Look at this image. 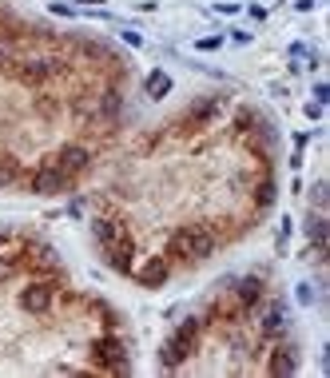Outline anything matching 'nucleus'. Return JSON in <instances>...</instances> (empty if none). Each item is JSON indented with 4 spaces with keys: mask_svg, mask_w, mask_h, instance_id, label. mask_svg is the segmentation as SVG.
I'll return each instance as SVG.
<instances>
[{
    "mask_svg": "<svg viewBox=\"0 0 330 378\" xmlns=\"http://www.w3.org/2000/svg\"><path fill=\"white\" fill-rule=\"evenodd\" d=\"M259 295H263V283H259V279H243V283H239V303L251 307V303H259Z\"/></svg>",
    "mask_w": 330,
    "mask_h": 378,
    "instance_id": "ddd939ff",
    "label": "nucleus"
},
{
    "mask_svg": "<svg viewBox=\"0 0 330 378\" xmlns=\"http://www.w3.org/2000/svg\"><path fill=\"white\" fill-rule=\"evenodd\" d=\"M52 72H56V64H52V60H28V64H24V72H20V76L28 80V84H36V80H48Z\"/></svg>",
    "mask_w": 330,
    "mask_h": 378,
    "instance_id": "9d476101",
    "label": "nucleus"
},
{
    "mask_svg": "<svg viewBox=\"0 0 330 378\" xmlns=\"http://www.w3.org/2000/svg\"><path fill=\"white\" fill-rule=\"evenodd\" d=\"M215 251V239L207 227H183V231H175L172 235V255L175 259H187V263H199L207 255Z\"/></svg>",
    "mask_w": 330,
    "mask_h": 378,
    "instance_id": "f257e3e1",
    "label": "nucleus"
},
{
    "mask_svg": "<svg viewBox=\"0 0 330 378\" xmlns=\"http://www.w3.org/2000/svg\"><path fill=\"white\" fill-rule=\"evenodd\" d=\"M136 279H140V287H159V283H167V259H147V263L136 271Z\"/></svg>",
    "mask_w": 330,
    "mask_h": 378,
    "instance_id": "6e6552de",
    "label": "nucleus"
},
{
    "mask_svg": "<svg viewBox=\"0 0 330 378\" xmlns=\"http://www.w3.org/2000/svg\"><path fill=\"white\" fill-rule=\"evenodd\" d=\"M299 370V359H295V350L283 347L275 350V359H271V375H295Z\"/></svg>",
    "mask_w": 330,
    "mask_h": 378,
    "instance_id": "1a4fd4ad",
    "label": "nucleus"
},
{
    "mask_svg": "<svg viewBox=\"0 0 330 378\" xmlns=\"http://www.w3.org/2000/svg\"><path fill=\"white\" fill-rule=\"evenodd\" d=\"M211 111H215V100H203V104H195V108H191V120H207Z\"/></svg>",
    "mask_w": 330,
    "mask_h": 378,
    "instance_id": "a211bd4d",
    "label": "nucleus"
},
{
    "mask_svg": "<svg viewBox=\"0 0 330 378\" xmlns=\"http://www.w3.org/2000/svg\"><path fill=\"white\" fill-rule=\"evenodd\" d=\"M124 44H131V48H140V44H143V36H140V32H124Z\"/></svg>",
    "mask_w": 330,
    "mask_h": 378,
    "instance_id": "6ab92c4d",
    "label": "nucleus"
},
{
    "mask_svg": "<svg viewBox=\"0 0 330 378\" xmlns=\"http://www.w3.org/2000/svg\"><path fill=\"white\" fill-rule=\"evenodd\" d=\"M92 354H95V363H104L108 370H116V375H127L124 347H120L116 339H95V343H92Z\"/></svg>",
    "mask_w": 330,
    "mask_h": 378,
    "instance_id": "7ed1b4c3",
    "label": "nucleus"
},
{
    "mask_svg": "<svg viewBox=\"0 0 330 378\" xmlns=\"http://www.w3.org/2000/svg\"><path fill=\"white\" fill-rule=\"evenodd\" d=\"M283 327H286V315H283V307L275 303V307H271L267 315H263V331H267V334H279Z\"/></svg>",
    "mask_w": 330,
    "mask_h": 378,
    "instance_id": "f8f14e48",
    "label": "nucleus"
},
{
    "mask_svg": "<svg viewBox=\"0 0 330 378\" xmlns=\"http://www.w3.org/2000/svg\"><path fill=\"white\" fill-rule=\"evenodd\" d=\"M195 334H199V318H187V323H183L167 343H163V350H159V366H163V370L183 366V359L195 350Z\"/></svg>",
    "mask_w": 330,
    "mask_h": 378,
    "instance_id": "f03ea898",
    "label": "nucleus"
},
{
    "mask_svg": "<svg viewBox=\"0 0 330 378\" xmlns=\"http://www.w3.org/2000/svg\"><path fill=\"white\" fill-rule=\"evenodd\" d=\"M68 183H72V175H64L60 168H52V163H44L40 172L32 175V191H36V195H56V191H64Z\"/></svg>",
    "mask_w": 330,
    "mask_h": 378,
    "instance_id": "20e7f679",
    "label": "nucleus"
},
{
    "mask_svg": "<svg viewBox=\"0 0 330 378\" xmlns=\"http://www.w3.org/2000/svg\"><path fill=\"white\" fill-rule=\"evenodd\" d=\"M167 92H172V76H167V72H152V76H147V96H152V100H163Z\"/></svg>",
    "mask_w": 330,
    "mask_h": 378,
    "instance_id": "9b49d317",
    "label": "nucleus"
},
{
    "mask_svg": "<svg viewBox=\"0 0 330 378\" xmlns=\"http://www.w3.org/2000/svg\"><path fill=\"white\" fill-rule=\"evenodd\" d=\"M255 204H259V207H271V204H275V183H271V179H267V183H259V191H255Z\"/></svg>",
    "mask_w": 330,
    "mask_h": 378,
    "instance_id": "2eb2a0df",
    "label": "nucleus"
},
{
    "mask_svg": "<svg viewBox=\"0 0 330 378\" xmlns=\"http://www.w3.org/2000/svg\"><path fill=\"white\" fill-rule=\"evenodd\" d=\"M295 8H299V12H311V8H315V0H299Z\"/></svg>",
    "mask_w": 330,
    "mask_h": 378,
    "instance_id": "aec40b11",
    "label": "nucleus"
},
{
    "mask_svg": "<svg viewBox=\"0 0 330 378\" xmlns=\"http://www.w3.org/2000/svg\"><path fill=\"white\" fill-rule=\"evenodd\" d=\"M104 247H108V263L111 267L124 271V275H131V243L120 235V239H111V243H104Z\"/></svg>",
    "mask_w": 330,
    "mask_h": 378,
    "instance_id": "0eeeda50",
    "label": "nucleus"
},
{
    "mask_svg": "<svg viewBox=\"0 0 330 378\" xmlns=\"http://www.w3.org/2000/svg\"><path fill=\"white\" fill-rule=\"evenodd\" d=\"M12 179H16V159L0 156V183H12Z\"/></svg>",
    "mask_w": 330,
    "mask_h": 378,
    "instance_id": "f3484780",
    "label": "nucleus"
},
{
    "mask_svg": "<svg viewBox=\"0 0 330 378\" xmlns=\"http://www.w3.org/2000/svg\"><path fill=\"white\" fill-rule=\"evenodd\" d=\"M8 275H12V267H8V263H0V279H8Z\"/></svg>",
    "mask_w": 330,
    "mask_h": 378,
    "instance_id": "412c9836",
    "label": "nucleus"
},
{
    "mask_svg": "<svg viewBox=\"0 0 330 378\" xmlns=\"http://www.w3.org/2000/svg\"><path fill=\"white\" fill-rule=\"evenodd\" d=\"M88 152H84V147H76V143H72V147H64L60 156H52L48 159V163H52V168H60L64 175H76V172H84V168H88Z\"/></svg>",
    "mask_w": 330,
    "mask_h": 378,
    "instance_id": "39448f33",
    "label": "nucleus"
},
{
    "mask_svg": "<svg viewBox=\"0 0 330 378\" xmlns=\"http://www.w3.org/2000/svg\"><path fill=\"white\" fill-rule=\"evenodd\" d=\"M124 231H120V223H111V219H95V239L100 243H111V239H120Z\"/></svg>",
    "mask_w": 330,
    "mask_h": 378,
    "instance_id": "4468645a",
    "label": "nucleus"
},
{
    "mask_svg": "<svg viewBox=\"0 0 330 378\" xmlns=\"http://www.w3.org/2000/svg\"><path fill=\"white\" fill-rule=\"evenodd\" d=\"M20 307H24V311H32V315L48 311V307H52V287H48V283H32V287H24V295H20Z\"/></svg>",
    "mask_w": 330,
    "mask_h": 378,
    "instance_id": "423d86ee",
    "label": "nucleus"
},
{
    "mask_svg": "<svg viewBox=\"0 0 330 378\" xmlns=\"http://www.w3.org/2000/svg\"><path fill=\"white\" fill-rule=\"evenodd\" d=\"M306 231H311V239H315V247H327V223L318 219H311V227H306Z\"/></svg>",
    "mask_w": 330,
    "mask_h": 378,
    "instance_id": "dca6fc26",
    "label": "nucleus"
}]
</instances>
